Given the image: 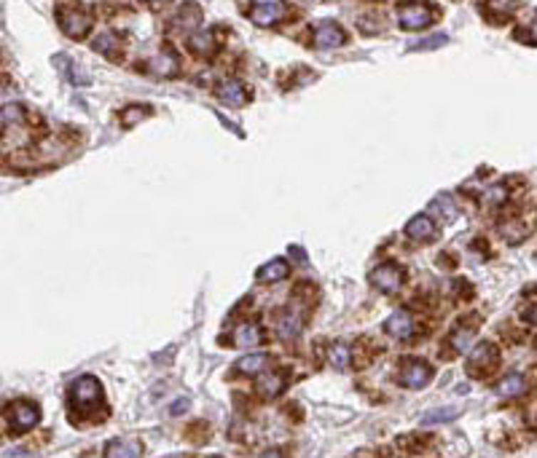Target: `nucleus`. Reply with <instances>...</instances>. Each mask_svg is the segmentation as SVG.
I'll list each match as a JSON object with an SVG mask.
<instances>
[{
  "label": "nucleus",
  "instance_id": "10",
  "mask_svg": "<svg viewBox=\"0 0 537 458\" xmlns=\"http://www.w3.org/2000/svg\"><path fill=\"white\" fill-rule=\"evenodd\" d=\"M105 456L108 458H137V456H142L140 440H135V437L113 440V442H108V445H105Z\"/></svg>",
  "mask_w": 537,
  "mask_h": 458
},
{
  "label": "nucleus",
  "instance_id": "8",
  "mask_svg": "<svg viewBox=\"0 0 537 458\" xmlns=\"http://www.w3.org/2000/svg\"><path fill=\"white\" fill-rule=\"evenodd\" d=\"M432 378V367L427 362H409L400 373V383L409 386V389H422L427 386Z\"/></svg>",
  "mask_w": 537,
  "mask_h": 458
},
{
  "label": "nucleus",
  "instance_id": "18",
  "mask_svg": "<svg viewBox=\"0 0 537 458\" xmlns=\"http://www.w3.org/2000/svg\"><path fill=\"white\" fill-rule=\"evenodd\" d=\"M92 48L97 54H105L108 59H116L118 57V35L113 33H103L97 41L92 43Z\"/></svg>",
  "mask_w": 537,
  "mask_h": 458
},
{
  "label": "nucleus",
  "instance_id": "19",
  "mask_svg": "<svg viewBox=\"0 0 537 458\" xmlns=\"http://www.w3.org/2000/svg\"><path fill=\"white\" fill-rule=\"evenodd\" d=\"M266 365H268L266 354H250V356H242V359L236 362V370L245 373V376H256V373H261Z\"/></svg>",
  "mask_w": 537,
  "mask_h": 458
},
{
  "label": "nucleus",
  "instance_id": "12",
  "mask_svg": "<svg viewBox=\"0 0 537 458\" xmlns=\"http://www.w3.org/2000/svg\"><path fill=\"white\" fill-rule=\"evenodd\" d=\"M288 274H291V265L285 263V260H268L264 268H258V282H264V284H277V282H282V279H288Z\"/></svg>",
  "mask_w": 537,
  "mask_h": 458
},
{
  "label": "nucleus",
  "instance_id": "26",
  "mask_svg": "<svg viewBox=\"0 0 537 458\" xmlns=\"http://www.w3.org/2000/svg\"><path fill=\"white\" fill-rule=\"evenodd\" d=\"M151 113L145 105H132V110H127V113H121V121H124V127H135L140 118H145V115Z\"/></svg>",
  "mask_w": 537,
  "mask_h": 458
},
{
  "label": "nucleus",
  "instance_id": "34",
  "mask_svg": "<svg viewBox=\"0 0 537 458\" xmlns=\"http://www.w3.org/2000/svg\"><path fill=\"white\" fill-rule=\"evenodd\" d=\"M3 6H6V3H3V0H0V24L6 22V14H3Z\"/></svg>",
  "mask_w": 537,
  "mask_h": 458
},
{
  "label": "nucleus",
  "instance_id": "32",
  "mask_svg": "<svg viewBox=\"0 0 537 458\" xmlns=\"http://www.w3.org/2000/svg\"><path fill=\"white\" fill-rule=\"evenodd\" d=\"M291 252L296 255V257H298L301 263H304V260H306V257H304V250H301V247H291Z\"/></svg>",
  "mask_w": 537,
  "mask_h": 458
},
{
  "label": "nucleus",
  "instance_id": "35",
  "mask_svg": "<svg viewBox=\"0 0 537 458\" xmlns=\"http://www.w3.org/2000/svg\"><path fill=\"white\" fill-rule=\"evenodd\" d=\"M153 3H159V0H153ZM162 3H164V0H162Z\"/></svg>",
  "mask_w": 537,
  "mask_h": 458
},
{
  "label": "nucleus",
  "instance_id": "21",
  "mask_svg": "<svg viewBox=\"0 0 537 458\" xmlns=\"http://www.w3.org/2000/svg\"><path fill=\"white\" fill-rule=\"evenodd\" d=\"M151 70L156 75H162V78H170V75L177 73V59L172 57V54H159V57L151 62Z\"/></svg>",
  "mask_w": 537,
  "mask_h": 458
},
{
  "label": "nucleus",
  "instance_id": "15",
  "mask_svg": "<svg viewBox=\"0 0 537 458\" xmlns=\"http://www.w3.org/2000/svg\"><path fill=\"white\" fill-rule=\"evenodd\" d=\"M301 330H304V321L293 311H285L280 316V321H277V335H280L282 341H296L301 335Z\"/></svg>",
  "mask_w": 537,
  "mask_h": 458
},
{
  "label": "nucleus",
  "instance_id": "20",
  "mask_svg": "<svg viewBox=\"0 0 537 458\" xmlns=\"http://www.w3.org/2000/svg\"><path fill=\"white\" fill-rule=\"evenodd\" d=\"M524 389H526L524 376H518V373H511V376H508V378H505V380L500 383V389H497V394L508 400V397H518V394H521Z\"/></svg>",
  "mask_w": 537,
  "mask_h": 458
},
{
  "label": "nucleus",
  "instance_id": "30",
  "mask_svg": "<svg viewBox=\"0 0 537 458\" xmlns=\"http://www.w3.org/2000/svg\"><path fill=\"white\" fill-rule=\"evenodd\" d=\"M188 405H191V402H188L186 397H183V400H175L172 405H170V415H180V412H186Z\"/></svg>",
  "mask_w": 537,
  "mask_h": 458
},
{
  "label": "nucleus",
  "instance_id": "23",
  "mask_svg": "<svg viewBox=\"0 0 537 458\" xmlns=\"http://www.w3.org/2000/svg\"><path fill=\"white\" fill-rule=\"evenodd\" d=\"M352 362V348L347 344H336L333 346V351H330V365L339 367V370H344V367Z\"/></svg>",
  "mask_w": 537,
  "mask_h": 458
},
{
  "label": "nucleus",
  "instance_id": "25",
  "mask_svg": "<svg viewBox=\"0 0 537 458\" xmlns=\"http://www.w3.org/2000/svg\"><path fill=\"white\" fill-rule=\"evenodd\" d=\"M457 415H459V408H449V410L427 412V415H422V426H427V424H444V421H454Z\"/></svg>",
  "mask_w": 537,
  "mask_h": 458
},
{
  "label": "nucleus",
  "instance_id": "4",
  "mask_svg": "<svg viewBox=\"0 0 537 458\" xmlns=\"http://www.w3.org/2000/svg\"><path fill=\"white\" fill-rule=\"evenodd\" d=\"M497 359H500V354H497L494 346L479 344L473 348V354H470V373L473 376H486V373H491L497 367Z\"/></svg>",
  "mask_w": 537,
  "mask_h": 458
},
{
  "label": "nucleus",
  "instance_id": "11",
  "mask_svg": "<svg viewBox=\"0 0 537 458\" xmlns=\"http://www.w3.org/2000/svg\"><path fill=\"white\" fill-rule=\"evenodd\" d=\"M218 97L226 105H231V107H242L247 102V89L239 80H223L218 86Z\"/></svg>",
  "mask_w": 537,
  "mask_h": 458
},
{
  "label": "nucleus",
  "instance_id": "29",
  "mask_svg": "<svg viewBox=\"0 0 537 458\" xmlns=\"http://www.w3.org/2000/svg\"><path fill=\"white\" fill-rule=\"evenodd\" d=\"M0 115H3V121H6V124H19V121L24 118L22 107H19V105H6Z\"/></svg>",
  "mask_w": 537,
  "mask_h": 458
},
{
  "label": "nucleus",
  "instance_id": "1",
  "mask_svg": "<svg viewBox=\"0 0 537 458\" xmlns=\"http://www.w3.org/2000/svg\"><path fill=\"white\" fill-rule=\"evenodd\" d=\"M73 408H78V410H92V408H97V402L103 400V386H100V380L94 378V376H83V378H78L75 383H73Z\"/></svg>",
  "mask_w": 537,
  "mask_h": 458
},
{
  "label": "nucleus",
  "instance_id": "14",
  "mask_svg": "<svg viewBox=\"0 0 537 458\" xmlns=\"http://www.w3.org/2000/svg\"><path fill=\"white\" fill-rule=\"evenodd\" d=\"M406 236L414 241H430L432 236H435V223H432L427 215H417L414 220H409Z\"/></svg>",
  "mask_w": 537,
  "mask_h": 458
},
{
  "label": "nucleus",
  "instance_id": "13",
  "mask_svg": "<svg viewBox=\"0 0 537 458\" xmlns=\"http://www.w3.org/2000/svg\"><path fill=\"white\" fill-rule=\"evenodd\" d=\"M264 341V332L258 327L256 321H242L236 330H234V346H242V348H250V346H258Z\"/></svg>",
  "mask_w": 537,
  "mask_h": 458
},
{
  "label": "nucleus",
  "instance_id": "31",
  "mask_svg": "<svg viewBox=\"0 0 537 458\" xmlns=\"http://www.w3.org/2000/svg\"><path fill=\"white\" fill-rule=\"evenodd\" d=\"M489 198H491V201H502V198H505V196H508V193H505V188H491V191H489Z\"/></svg>",
  "mask_w": 537,
  "mask_h": 458
},
{
  "label": "nucleus",
  "instance_id": "6",
  "mask_svg": "<svg viewBox=\"0 0 537 458\" xmlns=\"http://www.w3.org/2000/svg\"><path fill=\"white\" fill-rule=\"evenodd\" d=\"M371 282H374V287H379L382 292H397L400 284H403V268L395 263L379 265L374 274H371Z\"/></svg>",
  "mask_w": 537,
  "mask_h": 458
},
{
  "label": "nucleus",
  "instance_id": "3",
  "mask_svg": "<svg viewBox=\"0 0 537 458\" xmlns=\"http://www.w3.org/2000/svg\"><path fill=\"white\" fill-rule=\"evenodd\" d=\"M59 27L68 38H83V35L92 30V14L86 11H73V9H62L57 14Z\"/></svg>",
  "mask_w": 537,
  "mask_h": 458
},
{
  "label": "nucleus",
  "instance_id": "22",
  "mask_svg": "<svg viewBox=\"0 0 537 458\" xmlns=\"http://www.w3.org/2000/svg\"><path fill=\"white\" fill-rule=\"evenodd\" d=\"M516 6H518V0H486V14L497 22V19H502V16H508V14L513 11Z\"/></svg>",
  "mask_w": 537,
  "mask_h": 458
},
{
  "label": "nucleus",
  "instance_id": "28",
  "mask_svg": "<svg viewBox=\"0 0 537 458\" xmlns=\"http://www.w3.org/2000/svg\"><path fill=\"white\" fill-rule=\"evenodd\" d=\"M446 43V35H430V38H424V41H419V46H411V51H430V48H438V46H444Z\"/></svg>",
  "mask_w": 537,
  "mask_h": 458
},
{
  "label": "nucleus",
  "instance_id": "17",
  "mask_svg": "<svg viewBox=\"0 0 537 458\" xmlns=\"http://www.w3.org/2000/svg\"><path fill=\"white\" fill-rule=\"evenodd\" d=\"M191 48L197 51L199 57H212L218 46H215V38H212L210 30H204V33L191 35Z\"/></svg>",
  "mask_w": 537,
  "mask_h": 458
},
{
  "label": "nucleus",
  "instance_id": "2",
  "mask_svg": "<svg viewBox=\"0 0 537 458\" xmlns=\"http://www.w3.org/2000/svg\"><path fill=\"white\" fill-rule=\"evenodd\" d=\"M397 22H400L403 30H424L432 22V9L427 3H419V0L403 3L397 9Z\"/></svg>",
  "mask_w": 537,
  "mask_h": 458
},
{
  "label": "nucleus",
  "instance_id": "7",
  "mask_svg": "<svg viewBox=\"0 0 537 458\" xmlns=\"http://www.w3.org/2000/svg\"><path fill=\"white\" fill-rule=\"evenodd\" d=\"M344 41H347V33L341 30L339 24H333V22L317 24V30H315V46L320 48V51H325V48H339Z\"/></svg>",
  "mask_w": 537,
  "mask_h": 458
},
{
  "label": "nucleus",
  "instance_id": "24",
  "mask_svg": "<svg viewBox=\"0 0 537 458\" xmlns=\"http://www.w3.org/2000/svg\"><path fill=\"white\" fill-rule=\"evenodd\" d=\"M261 391L266 394L268 400H271V397H280L282 391H285V378H282V376H268V378L261 380Z\"/></svg>",
  "mask_w": 537,
  "mask_h": 458
},
{
  "label": "nucleus",
  "instance_id": "5",
  "mask_svg": "<svg viewBox=\"0 0 537 458\" xmlns=\"http://www.w3.org/2000/svg\"><path fill=\"white\" fill-rule=\"evenodd\" d=\"M9 421H11L14 432H27V429H33L41 421V410H38V405H33V402H16L11 408Z\"/></svg>",
  "mask_w": 537,
  "mask_h": 458
},
{
  "label": "nucleus",
  "instance_id": "27",
  "mask_svg": "<svg viewBox=\"0 0 537 458\" xmlns=\"http://www.w3.org/2000/svg\"><path fill=\"white\" fill-rule=\"evenodd\" d=\"M470 341H473V330H459L454 332L452 346H454V351H467V348H470Z\"/></svg>",
  "mask_w": 537,
  "mask_h": 458
},
{
  "label": "nucleus",
  "instance_id": "33",
  "mask_svg": "<svg viewBox=\"0 0 537 458\" xmlns=\"http://www.w3.org/2000/svg\"><path fill=\"white\" fill-rule=\"evenodd\" d=\"M258 6H274V3H280V0H256Z\"/></svg>",
  "mask_w": 537,
  "mask_h": 458
},
{
  "label": "nucleus",
  "instance_id": "16",
  "mask_svg": "<svg viewBox=\"0 0 537 458\" xmlns=\"http://www.w3.org/2000/svg\"><path fill=\"white\" fill-rule=\"evenodd\" d=\"M282 16V9L280 3H274V6H256L253 11H250V19L258 24V27H268V24H277V19Z\"/></svg>",
  "mask_w": 537,
  "mask_h": 458
},
{
  "label": "nucleus",
  "instance_id": "9",
  "mask_svg": "<svg viewBox=\"0 0 537 458\" xmlns=\"http://www.w3.org/2000/svg\"><path fill=\"white\" fill-rule=\"evenodd\" d=\"M414 330H417V324H414V316H411L409 311H395V314L387 319V332H390L392 338H397V341L414 338Z\"/></svg>",
  "mask_w": 537,
  "mask_h": 458
}]
</instances>
